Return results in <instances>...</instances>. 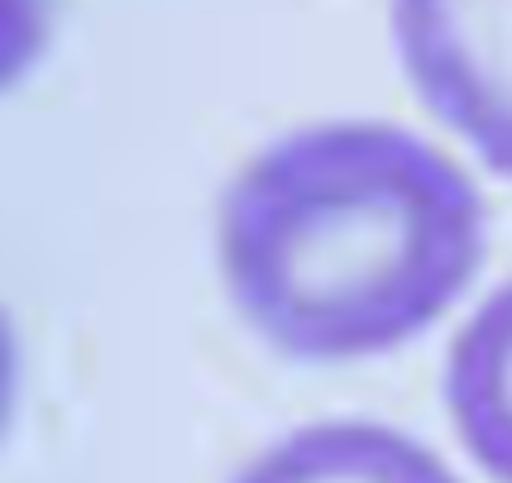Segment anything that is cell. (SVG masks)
<instances>
[{
  "label": "cell",
  "mask_w": 512,
  "mask_h": 483,
  "mask_svg": "<svg viewBox=\"0 0 512 483\" xmlns=\"http://www.w3.org/2000/svg\"><path fill=\"white\" fill-rule=\"evenodd\" d=\"M446 407L469 455L498 483H512V283L498 287L455 335Z\"/></svg>",
  "instance_id": "3957f363"
},
{
  "label": "cell",
  "mask_w": 512,
  "mask_h": 483,
  "mask_svg": "<svg viewBox=\"0 0 512 483\" xmlns=\"http://www.w3.org/2000/svg\"><path fill=\"white\" fill-rule=\"evenodd\" d=\"M484 259V201L393 125H316L259 154L221 206L225 287L288 359L398 350Z\"/></svg>",
  "instance_id": "6da1fadb"
},
{
  "label": "cell",
  "mask_w": 512,
  "mask_h": 483,
  "mask_svg": "<svg viewBox=\"0 0 512 483\" xmlns=\"http://www.w3.org/2000/svg\"><path fill=\"white\" fill-rule=\"evenodd\" d=\"M235 483H455L417 440L374 421H321L292 431Z\"/></svg>",
  "instance_id": "277c9868"
},
{
  "label": "cell",
  "mask_w": 512,
  "mask_h": 483,
  "mask_svg": "<svg viewBox=\"0 0 512 483\" xmlns=\"http://www.w3.org/2000/svg\"><path fill=\"white\" fill-rule=\"evenodd\" d=\"M393 34L436 120L512 177V0H393Z\"/></svg>",
  "instance_id": "7a4b0ae2"
}]
</instances>
